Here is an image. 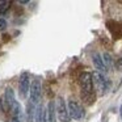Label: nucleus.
Instances as JSON below:
<instances>
[{
	"mask_svg": "<svg viewBox=\"0 0 122 122\" xmlns=\"http://www.w3.org/2000/svg\"><path fill=\"white\" fill-rule=\"evenodd\" d=\"M79 84L81 89V100L85 105H92L96 100V93L93 91V77L91 72H83L79 76Z\"/></svg>",
	"mask_w": 122,
	"mask_h": 122,
	"instance_id": "1",
	"label": "nucleus"
},
{
	"mask_svg": "<svg viewBox=\"0 0 122 122\" xmlns=\"http://www.w3.org/2000/svg\"><path fill=\"white\" fill-rule=\"evenodd\" d=\"M67 106H68V112H70V117L71 118L76 119V121H80V119L84 118L85 112H84V108L81 106V104L79 101L74 100V98H70Z\"/></svg>",
	"mask_w": 122,
	"mask_h": 122,
	"instance_id": "2",
	"label": "nucleus"
},
{
	"mask_svg": "<svg viewBox=\"0 0 122 122\" xmlns=\"http://www.w3.org/2000/svg\"><path fill=\"white\" fill-rule=\"evenodd\" d=\"M55 108H56V116H58L61 122H70L71 117H70L68 106L66 105V101L63 100V97L59 96L55 101Z\"/></svg>",
	"mask_w": 122,
	"mask_h": 122,
	"instance_id": "3",
	"label": "nucleus"
},
{
	"mask_svg": "<svg viewBox=\"0 0 122 122\" xmlns=\"http://www.w3.org/2000/svg\"><path fill=\"white\" fill-rule=\"evenodd\" d=\"M92 77H93V85H95L96 91H98V95H105L106 91L110 88V83L105 79V76L101 74H98L97 71L95 74H92Z\"/></svg>",
	"mask_w": 122,
	"mask_h": 122,
	"instance_id": "4",
	"label": "nucleus"
},
{
	"mask_svg": "<svg viewBox=\"0 0 122 122\" xmlns=\"http://www.w3.org/2000/svg\"><path fill=\"white\" fill-rule=\"evenodd\" d=\"M30 76L28 72H22L20 75V81H19V91H20V97L25 98L28 93L30 92Z\"/></svg>",
	"mask_w": 122,
	"mask_h": 122,
	"instance_id": "5",
	"label": "nucleus"
},
{
	"mask_svg": "<svg viewBox=\"0 0 122 122\" xmlns=\"http://www.w3.org/2000/svg\"><path fill=\"white\" fill-rule=\"evenodd\" d=\"M41 97H42V85L40 80H33L30 85V101L34 105H40Z\"/></svg>",
	"mask_w": 122,
	"mask_h": 122,
	"instance_id": "6",
	"label": "nucleus"
},
{
	"mask_svg": "<svg viewBox=\"0 0 122 122\" xmlns=\"http://www.w3.org/2000/svg\"><path fill=\"white\" fill-rule=\"evenodd\" d=\"M3 108L4 110H11V108L16 104V98H15V92L12 88H7L5 93H4V98H3Z\"/></svg>",
	"mask_w": 122,
	"mask_h": 122,
	"instance_id": "7",
	"label": "nucleus"
},
{
	"mask_svg": "<svg viewBox=\"0 0 122 122\" xmlns=\"http://www.w3.org/2000/svg\"><path fill=\"white\" fill-rule=\"evenodd\" d=\"M92 61H93V64H95V67H96V70H97L98 74L104 75V74H106V72H108V68H106L105 63H104V61H102V56H101L98 53L93 54Z\"/></svg>",
	"mask_w": 122,
	"mask_h": 122,
	"instance_id": "8",
	"label": "nucleus"
},
{
	"mask_svg": "<svg viewBox=\"0 0 122 122\" xmlns=\"http://www.w3.org/2000/svg\"><path fill=\"white\" fill-rule=\"evenodd\" d=\"M56 119V108L55 101H49L46 106V122H55Z\"/></svg>",
	"mask_w": 122,
	"mask_h": 122,
	"instance_id": "9",
	"label": "nucleus"
},
{
	"mask_svg": "<svg viewBox=\"0 0 122 122\" xmlns=\"http://www.w3.org/2000/svg\"><path fill=\"white\" fill-rule=\"evenodd\" d=\"M106 26H108L109 32L112 33V36H113L114 40H117V38H118L119 36H121L122 29H121V26H119V24H117L116 21H108Z\"/></svg>",
	"mask_w": 122,
	"mask_h": 122,
	"instance_id": "10",
	"label": "nucleus"
},
{
	"mask_svg": "<svg viewBox=\"0 0 122 122\" xmlns=\"http://www.w3.org/2000/svg\"><path fill=\"white\" fill-rule=\"evenodd\" d=\"M36 110L37 108L34 106V104L29 101L26 104V122H33V119L36 118Z\"/></svg>",
	"mask_w": 122,
	"mask_h": 122,
	"instance_id": "11",
	"label": "nucleus"
},
{
	"mask_svg": "<svg viewBox=\"0 0 122 122\" xmlns=\"http://www.w3.org/2000/svg\"><path fill=\"white\" fill-rule=\"evenodd\" d=\"M36 122H46V108L43 105H38L36 110Z\"/></svg>",
	"mask_w": 122,
	"mask_h": 122,
	"instance_id": "12",
	"label": "nucleus"
},
{
	"mask_svg": "<svg viewBox=\"0 0 122 122\" xmlns=\"http://www.w3.org/2000/svg\"><path fill=\"white\" fill-rule=\"evenodd\" d=\"M102 61H104V63H105V66H106V68H108V70H110L112 67H113V59H112L110 54L104 53L102 54Z\"/></svg>",
	"mask_w": 122,
	"mask_h": 122,
	"instance_id": "13",
	"label": "nucleus"
},
{
	"mask_svg": "<svg viewBox=\"0 0 122 122\" xmlns=\"http://www.w3.org/2000/svg\"><path fill=\"white\" fill-rule=\"evenodd\" d=\"M9 7H11V1H8V0L1 1V3H0V15L5 13V12L9 9Z\"/></svg>",
	"mask_w": 122,
	"mask_h": 122,
	"instance_id": "14",
	"label": "nucleus"
},
{
	"mask_svg": "<svg viewBox=\"0 0 122 122\" xmlns=\"http://www.w3.org/2000/svg\"><path fill=\"white\" fill-rule=\"evenodd\" d=\"M7 29V21L4 19H0V30H5Z\"/></svg>",
	"mask_w": 122,
	"mask_h": 122,
	"instance_id": "15",
	"label": "nucleus"
},
{
	"mask_svg": "<svg viewBox=\"0 0 122 122\" xmlns=\"http://www.w3.org/2000/svg\"><path fill=\"white\" fill-rule=\"evenodd\" d=\"M9 122H21V119H20V118H15V117H11Z\"/></svg>",
	"mask_w": 122,
	"mask_h": 122,
	"instance_id": "16",
	"label": "nucleus"
},
{
	"mask_svg": "<svg viewBox=\"0 0 122 122\" xmlns=\"http://www.w3.org/2000/svg\"><path fill=\"white\" fill-rule=\"evenodd\" d=\"M117 66H118V67H122V56L118 59V61H117Z\"/></svg>",
	"mask_w": 122,
	"mask_h": 122,
	"instance_id": "17",
	"label": "nucleus"
},
{
	"mask_svg": "<svg viewBox=\"0 0 122 122\" xmlns=\"http://www.w3.org/2000/svg\"><path fill=\"white\" fill-rule=\"evenodd\" d=\"M121 118H122V106H121Z\"/></svg>",
	"mask_w": 122,
	"mask_h": 122,
	"instance_id": "18",
	"label": "nucleus"
}]
</instances>
